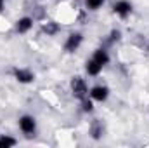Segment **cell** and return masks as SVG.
<instances>
[{"label": "cell", "instance_id": "cell-14", "mask_svg": "<svg viewBox=\"0 0 149 148\" xmlns=\"http://www.w3.org/2000/svg\"><path fill=\"white\" fill-rule=\"evenodd\" d=\"M81 106H83V111H87V113H90V111L94 110V105H92V101H88L87 98H85V99H81Z\"/></svg>", "mask_w": 149, "mask_h": 148}, {"label": "cell", "instance_id": "cell-7", "mask_svg": "<svg viewBox=\"0 0 149 148\" xmlns=\"http://www.w3.org/2000/svg\"><path fill=\"white\" fill-rule=\"evenodd\" d=\"M31 26H33V19L28 18V16H24V18L17 19V23H16V32H17V33H26V32L31 30Z\"/></svg>", "mask_w": 149, "mask_h": 148}, {"label": "cell", "instance_id": "cell-11", "mask_svg": "<svg viewBox=\"0 0 149 148\" xmlns=\"http://www.w3.org/2000/svg\"><path fill=\"white\" fill-rule=\"evenodd\" d=\"M102 132H104L102 124H101L99 120H94L92 125H90V134H92V138H94V140H99V138H102Z\"/></svg>", "mask_w": 149, "mask_h": 148}, {"label": "cell", "instance_id": "cell-4", "mask_svg": "<svg viewBox=\"0 0 149 148\" xmlns=\"http://www.w3.org/2000/svg\"><path fill=\"white\" fill-rule=\"evenodd\" d=\"M81 42H83V35L81 33H70V37L66 38V42H64V49L68 51V52H74L80 45H81Z\"/></svg>", "mask_w": 149, "mask_h": 148}, {"label": "cell", "instance_id": "cell-12", "mask_svg": "<svg viewBox=\"0 0 149 148\" xmlns=\"http://www.w3.org/2000/svg\"><path fill=\"white\" fill-rule=\"evenodd\" d=\"M104 0H85V5L90 9V11H97L99 7H102Z\"/></svg>", "mask_w": 149, "mask_h": 148}, {"label": "cell", "instance_id": "cell-9", "mask_svg": "<svg viewBox=\"0 0 149 148\" xmlns=\"http://www.w3.org/2000/svg\"><path fill=\"white\" fill-rule=\"evenodd\" d=\"M85 70H87V73H88V75H92V77H97V75L101 73L102 66H101L97 61H94V59H88V61H87V65H85Z\"/></svg>", "mask_w": 149, "mask_h": 148}, {"label": "cell", "instance_id": "cell-5", "mask_svg": "<svg viewBox=\"0 0 149 148\" xmlns=\"http://www.w3.org/2000/svg\"><path fill=\"white\" fill-rule=\"evenodd\" d=\"M113 11L114 14H118L120 18H127L130 12H132V4L128 0H118L114 5H113Z\"/></svg>", "mask_w": 149, "mask_h": 148}, {"label": "cell", "instance_id": "cell-16", "mask_svg": "<svg viewBox=\"0 0 149 148\" xmlns=\"http://www.w3.org/2000/svg\"><path fill=\"white\" fill-rule=\"evenodd\" d=\"M3 4H5V0H0V11L3 9Z\"/></svg>", "mask_w": 149, "mask_h": 148}, {"label": "cell", "instance_id": "cell-10", "mask_svg": "<svg viewBox=\"0 0 149 148\" xmlns=\"http://www.w3.org/2000/svg\"><path fill=\"white\" fill-rule=\"evenodd\" d=\"M42 30H43V33H47L49 37H54L61 28H59V25H57L56 21H47V23H43Z\"/></svg>", "mask_w": 149, "mask_h": 148}, {"label": "cell", "instance_id": "cell-2", "mask_svg": "<svg viewBox=\"0 0 149 148\" xmlns=\"http://www.w3.org/2000/svg\"><path fill=\"white\" fill-rule=\"evenodd\" d=\"M19 129H21L26 136H31V134H35V131H37V120H35L31 115H23V117L19 118Z\"/></svg>", "mask_w": 149, "mask_h": 148}, {"label": "cell", "instance_id": "cell-6", "mask_svg": "<svg viewBox=\"0 0 149 148\" xmlns=\"http://www.w3.org/2000/svg\"><path fill=\"white\" fill-rule=\"evenodd\" d=\"M108 96H109V89L106 85H95V87L90 89V98L95 99V101H99V103L106 101Z\"/></svg>", "mask_w": 149, "mask_h": 148}, {"label": "cell", "instance_id": "cell-3", "mask_svg": "<svg viewBox=\"0 0 149 148\" xmlns=\"http://www.w3.org/2000/svg\"><path fill=\"white\" fill-rule=\"evenodd\" d=\"M12 73H14V78L21 84H30V82L35 80V73L28 68H14Z\"/></svg>", "mask_w": 149, "mask_h": 148}, {"label": "cell", "instance_id": "cell-13", "mask_svg": "<svg viewBox=\"0 0 149 148\" xmlns=\"http://www.w3.org/2000/svg\"><path fill=\"white\" fill-rule=\"evenodd\" d=\"M17 141L14 138H9V136H2L0 138V147H14Z\"/></svg>", "mask_w": 149, "mask_h": 148}, {"label": "cell", "instance_id": "cell-15", "mask_svg": "<svg viewBox=\"0 0 149 148\" xmlns=\"http://www.w3.org/2000/svg\"><path fill=\"white\" fill-rule=\"evenodd\" d=\"M120 38H121V32L120 30H113L109 33V42H118Z\"/></svg>", "mask_w": 149, "mask_h": 148}, {"label": "cell", "instance_id": "cell-8", "mask_svg": "<svg viewBox=\"0 0 149 148\" xmlns=\"http://www.w3.org/2000/svg\"><path fill=\"white\" fill-rule=\"evenodd\" d=\"M92 59H94V61H97L101 66H104V65H108V63H109V54H108V51H106V49H97V51L94 52Z\"/></svg>", "mask_w": 149, "mask_h": 148}, {"label": "cell", "instance_id": "cell-1", "mask_svg": "<svg viewBox=\"0 0 149 148\" xmlns=\"http://www.w3.org/2000/svg\"><path fill=\"white\" fill-rule=\"evenodd\" d=\"M71 91H73L74 98H78V99H85L87 94H88L87 82H85L81 77H73V78H71Z\"/></svg>", "mask_w": 149, "mask_h": 148}]
</instances>
